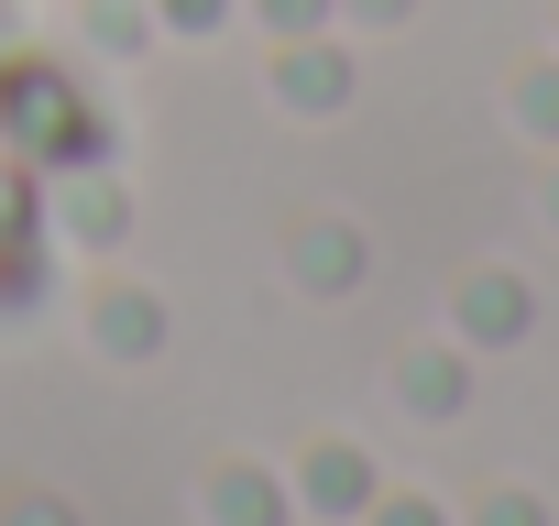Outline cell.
<instances>
[{"label": "cell", "instance_id": "obj_1", "mask_svg": "<svg viewBox=\"0 0 559 526\" xmlns=\"http://www.w3.org/2000/svg\"><path fill=\"white\" fill-rule=\"evenodd\" d=\"M352 88H362L352 45H330V34H286V56H274V99H286L297 121H341Z\"/></svg>", "mask_w": 559, "mask_h": 526}, {"label": "cell", "instance_id": "obj_2", "mask_svg": "<svg viewBox=\"0 0 559 526\" xmlns=\"http://www.w3.org/2000/svg\"><path fill=\"white\" fill-rule=\"evenodd\" d=\"M450 330H461V351H515V340L537 330V297H526V275H504V263L461 275V297H450Z\"/></svg>", "mask_w": 559, "mask_h": 526}, {"label": "cell", "instance_id": "obj_3", "mask_svg": "<svg viewBox=\"0 0 559 526\" xmlns=\"http://www.w3.org/2000/svg\"><path fill=\"white\" fill-rule=\"evenodd\" d=\"M384 493V471H373V450L362 439H319L308 461H297V515H330V526H362V504Z\"/></svg>", "mask_w": 559, "mask_h": 526}, {"label": "cell", "instance_id": "obj_4", "mask_svg": "<svg viewBox=\"0 0 559 526\" xmlns=\"http://www.w3.org/2000/svg\"><path fill=\"white\" fill-rule=\"evenodd\" d=\"M286 275H297V297H352V286L373 275L362 219H297V230H286Z\"/></svg>", "mask_w": 559, "mask_h": 526}, {"label": "cell", "instance_id": "obj_5", "mask_svg": "<svg viewBox=\"0 0 559 526\" xmlns=\"http://www.w3.org/2000/svg\"><path fill=\"white\" fill-rule=\"evenodd\" d=\"M209 526H297V482L263 461H219L209 471Z\"/></svg>", "mask_w": 559, "mask_h": 526}, {"label": "cell", "instance_id": "obj_6", "mask_svg": "<svg viewBox=\"0 0 559 526\" xmlns=\"http://www.w3.org/2000/svg\"><path fill=\"white\" fill-rule=\"evenodd\" d=\"M395 406L428 417V428H450V417L472 406V351H461V340H450V351H406V362H395Z\"/></svg>", "mask_w": 559, "mask_h": 526}, {"label": "cell", "instance_id": "obj_7", "mask_svg": "<svg viewBox=\"0 0 559 526\" xmlns=\"http://www.w3.org/2000/svg\"><path fill=\"white\" fill-rule=\"evenodd\" d=\"M88 340H99L110 362H154V351H165V297H143V286L88 297Z\"/></svg>", "mask_w": 559, "mask_h": 526}, {"label": "cell", "instance_id": "obj_8", "mask_svg": "<svg viewBox=\"0 0 559 526\" xmlns=\"http://www.w3.org/2000/svg\"><path fill=\"white\" fill-rule=\"evenodd\" d=\"M56 230H67V241H88V252H110V241L132 230V198H121L110 176H78V187L56 198Z\"/></svg>", "mask_w": 559, "mask_h": 526}, {"label": "cell", "instance_id": "obj_9", "mask_svg": "<svg viewBox=\"0 0 559 526\" xmlns=\"http://www.w3.org/2000/svg\"><path fill=\"white\" fill-rule=\"evenodd\" d=\"M110 154V121L88 110V99H67L56 121H45V165H99Z\"/></svg>", "mask_w": 559, "mask_h": 526}, {"label": "cell", "instance_id": "obj_10", "mask_svg": "<svg viewBox=\"0 0 559 526\" xmlns=\"http://www.w3.org/2000/svg\"><path fill=\"white\" fill-rule=\"evenodd\" d=\"M515 132H537V143H559V56H537V67H515Z\"/></svg>", "mask_w": 559, "mask_h": 526}, {"label": "cell", "instance_id": "obj_11", "mask_svg": "<svg viewBox=\"0 0 559 526\" xmlns=\"http://www.w3.org/2000/svg\"><path fill=\"white\" fill-rule=\"evenodd\" d=\"M88 34H99L110 56H143V45H154V0H88Z\"/></svg>", "mask_w": 559, "mask_h": 526}, {"label": "cell", "instance_id": "obj_12", "mask_svg": "<svg viewBox=\"0 0 559 526\" xmlns=\"http://www.w3.org/2000/svg\"><path fill=\"white\" fill-rule=\"evenodd\" d=\"M252 23H263V34H330L341 0H252Z\"/></svg>", "mask_w": 559, "mask_h": 526}, {"label": "cell", "instance_id": "obj_13", "mask_svg": "<svg viewBox=\"0 0 559 526\" xmlns=\"http://www.w3.org/2000/svg\"><path fill=\"white\" fill-rule=\"evenodd\" d=\"M0 526H78V504L45 493V482H23V493H0Z\"/></svg>", "mask_w": 559, "mask_h": 526}, {"label": "cell", "instance_id": "obj_14", "mask_svg": "<svg viewBox=\"0 0 559 526\" xmlns=\"http://www.w3.org/2000/svg\"><path fill=\"white\" fill-rule=\"evenodd\" d=\"M472 526H548V504H537L526 482H493V493L472 504Z\"/></svg>", "mask_w": 559, "mask_h": 526}, {"label": "cell", "instance_id": "obj_15", "mask_svg": "<svg viewBox=\"0 0 559 526\" xmlns=\"http://www.w3.org/2000/svg\"><path fill=\"white\" fill-rule=\"evenodd\" d=\"M362 526H450V515H439V493H373Z\"/></svg>", "mask_w": 559, "mask_h": 526}, {"label": "cell", "instance_id": "obj_16", "mask_svg": "<svg viewBox=\"0 0 559 526\" xmlns=\"http://www.w3.org/2000/svg\"><path fill=\"white\" fill-rule=\"evenodd\" d=\"M230 0H154V34H219Z\"/></svg>", "mask_w": 559, "mask_h": 526}, {"label": "cell", "instance_id": "obj_17", "mask_svg": "<svg viewBox=\"0 0 559 526\" xmlns=\"http://www.w3.org/2000/svg\"><path fill=\"white\" fill-rule=\"evenodd\" d=\"M417 0H341V23H406Z\"/></svg>", "mask_w": 559, "mask_h": 526}, {"label": "cell", "instance_id": "obj_18", "mask_svg": "<svg viewBox=\"0 0 559 526\" xmlns=\"http://www.w3.org/2000/svg\"><path fill=\"white\" fill-rule=\"evenodd\" d=\"M537 208H548V230H559V165H548V176H537Z\"/></svg>", "mask_w": 559, "mask_h": 526}]
</instances>
